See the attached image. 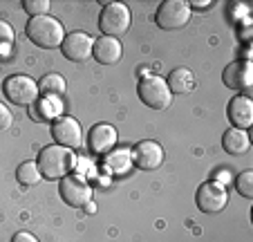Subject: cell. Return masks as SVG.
<instances>
[{
  "label": "cell",
  "mask_w": 253,
  "mask_h": 242,
  "mask_svg": "<svg viewBox=\"0 0 253 242\" xmlns=\"http://www.w3.org/2000/svg\"><path fill=\"white\" fill-rule=\"evenodd\" d=\"M36 164H39L43 177H47V180H63L65 175H70L74 171V150H70L65 146H58V144H52V146H45L39 152V161Z\"/></svg>",
  "instance_id": "1"
},
{
  "label": "cell",
  "mask_w": 253,
  "mask_h": 242,
  "mask_svg": "<svg viewBox=\"0 0 253 242\" xmlns=\"http://www.w3.org/2000/svg\"><path fill=\"white\" fill-rule=\"evenodd\" d=\"M27 32L29 41L45 49H54V48H61L63 41H65V29L63 25L58 23L54 16H34L32 20L27 23L25 27Z\"/></svg>",
  "instance_id": "2"
},
{
  "label": "cell",
  "mask_w": 253,
  "mask_h": 242,
  "mask_svg": "<svg viewBox=\"0 0 253 242\" xmlns=\"http://www.w3.org/2000/svg\"><path fill=\"white\" fill-rule=\"evenodd\" d=\"M2 95L14 105H34L39 101V83L27 74H11L2 81Z\"/></svg>",
  "instance_id": "3"
},
{
  "label": "cell",
  "mask_w": 253,
  "mask_h": 242,
  "mask_svg": "<svg viewBox=\"0 0 253 242\" xmlns=\"http://www.w3.org/2000/svg\"><path fill=\"white\" fill-rule=\"evenodd\" d=\"M130 9L124 2H105L99 16V29L103 36L119 38L130 29Z\"/></svg>",
  "instance_id": "4"
},
{
  "label": "cell",
  "mask_w": 253,
  "mask_h": 242,
  "mask_svg": "<svg viewBox=\"0 0 253 242\" xmlns=\"http://www.w3.org/2000/svg\"><path fill=\"white\" fill-rule=\"evenodd\" d=\"M137 95L153 110H166L172 103V92L162 76H143L137 86Z\"/></svg>",
  "instance_id": "5"
},
{
  "label": "cell",
  "mask_w": 253,
  "mask_h": 242,
  "mask_svg": "<svg viewBox=\"0 0 253 242\" xmlns=\"http://www.w3.org/2000/svg\"><path fill=\"white\" fill-rule=\"evenodd\" d=\"M155 20L162 29H182L191 20V5L184 0H166L159 5Z\"/></svg>",
  "instance_id": "6"
},
{
  "label": "cell",
  "mask_w": 253,
  "mask_h": 242,
  "mask_svg": "<svg viewBox=\"0 0 253 242\" xmlns=\"http://www.w3.org/2000/svg\"><path fill=\"white\" fill-rule=\"evenodd\" d=\"M195 202L200 206V211H204V213H220L226 206V202H229V193H226L224 184L211 180V182H204L197 189Z\"/></svg>",
  "instance_id": "7"
},
{
  "label": "cell",
  "mask_w": 253,
  "mask_h": 242,
  "mask_svg": "<svg viewBox=\"0 0 253 242\" xmlns=\"http://www.w3.org/2000/svg\"><path fill=\"white\" fill-rule=\"evenodd\" d=\"M61 197L70 206H85L92 202V186L81 175H65L61 180Z\"/></svg>",
  "instance_id": "8"
},
{
  "label": "cell",
  "mask_w": 253,
  "mask_h": 242,
  "mask_svg": "<svg viewBox=\"0 0 253 242\" xmlns=\"http://www.w3.org/2000/svg\"><path fill=\"white\" fill-rule=\"evenodd\" d=\"M52 137L58 146H65L70 150L79 148L83 144V130H81V124H79L74 117H58L56 121L52 124Z\"/></svg>",
  "instance_id": "9"
},
{
  "label": "cell",
  "mask_w": 253,
  "mask_h": 242,
  "mask_svg": "<svg viewBox=\"0 0 253 242\" xmlns=\"http://www.w3.org/2000/svg\"><path fill=\"white\" fill-rule=\"evenodd\" d=\"M92 48H94V41H92L90 34L85 32H72L65 36L63 41L61 49H63V56L70 58L74 63H83L92 56Z\"/></svg>",
  "instance_id": "10"
},
{
  "label": "cell",
  "mask_w": 253,
  "mask_h": 242,
  "mask_svg": "<svg viewBox=\"0 0 253 242\" xmlns=\"http://www.w3.org/2000/svg\"><path fill=\"white\" fill-rule=\"evenodd\" d=\"M132 159L141 171H157L164 164V148L153 139H143L132 148Z\"/></svg>",
  "instance_id": "11"
},
{
  "label": "cell",
  "mask_w": 253,
  "mask_h": 242,
  "mask_svg": "<svg viewBox=\"0 0 253 242\" xmlns=\"http://www.w3.org/2000/svg\"><path fill=\"white\" fill-rule=\"evenodd\" d=\"M119 135H117L115 126L110 124H96L92 126L90 135H87V148L94 155H108L110 150H115Z\"/></svg>",
  "instance_id": "12"
},
{
  "label": "cell",
  "mask_w": 253,
  "mask_h": 242,
  "mask_svg": "<svg viewBox=\"0 0 253 242\" xmlns=\"http://www.w3.org/2000/svg\"><path fill=\"white\" fill-rule=\"evenodd\" d=\"M222 81H224V86H226V88H231V90L249 92V90H251V83H253L251 63H249V61H235V63H229V65L224 67Z\"/></svg>",
  "instance_id": "13"
},
{
  "label": "cell",
  "mask_w": 253,
  "mask_h": 242,
  "mask_svg": "<svg viewBox=\"0 0 253 242\" xmlns=\"http://www.w3.org/2000/svg\"><path fill=\"white\" fill-rule=\"evenodd\" d=\"M226 117L233 124V128L247 130L253 124V101L249 95H238L231 99L229 108H226Z\"/></svg>",
  "instance_id": "14"
},
{
  "label": "cell",
  "mask_w": 253,
  "mask_h": 242,
  "mask_svg": "<svg viewBox=\"0 0 253 242\" xmlns=\"http://www.w3.org/2000/svg\"><path fill=\"white\" fill-rule=\"evenodd\" d=\"M121 54H124V48H121L119 38H112V36L96 38L94 48H92V56L99 63H103V65H115V63H119Z\"/></svg>",
  "instance_id": "15"
},
{
  "label": "cell",
  "mask_w": 253,
  "mask_h": 242,
  "mask_svg": "<svg viewBox=\"0 0 253 242\" xmlns=\"http://www.w3.org/2000/svg\"><path fill=\"white\" fill-rule=\"evenodd\" d=\"M132 164L134 159L130 148H117V150H110L108 155H103V166L112 175H126L132 168Z\"/></svg>",
  "instance_id": "16"
},
{
  "label": "cell",
  "mask_w": 253,
  "mask_h": 242,
  "mask_svg": "<svg viewBox=\"0 0 253 242\" xmlns=\"http://www.w3.org/2000/svg\"><path fill=\"white\" fill-rule=\"evenodd\" d=\"M166 86L172 95H186L195 88V76L188 67H175V70L168 74Z\"/></svg>",
  "instance_id": "17"
},
{
  "label": "cell",
  "mask_w": 253,
  "mask_h": 242,
  "mask_svg": "<svg viewBox=\"0 0 253 242\" xmlns=\"http://www.w3.org/2000/svg\"><path fill=\"white\" fill-rule=\"evenodd\" d=\"M222 148H224L229 155H244V152L251 148L249 133H247V130H240V128L226 130L224 137H222Z\"/></svg>",
  "instance_id": "18"
},
{
  "label": "cell",
  "mask_w": 253,
  "mask_h": 242,
  "mask_svg": "<svg viewBox=\"0 0 253 242\" xmlns=\"http://www.w3.org/2000/svg\"><path fill=\"white\" fill-rule=\"evenodd\" d=\"M65 90L67 86L61 74H45L39 83V92L43 97H47V99H58V97L65 95Z\"/></svg>",
  "instance_id": "19"
},
{
  "label": "cell",
  "mask_w": 253,
  "mask_h": 242,
  "mask_svg": "<svg viewBox=\"0 0 253 242\" xmlns=\"http://www.w3.org/2000/svg\"><path fill=\"white\" fill-rule=\"evenodd\" d=\"M41 168L36 161H23L18 168H16V180L23 186H34L41 182Z\"/></svg>",
  "instance_id": "20"
},
{
  "label": "cell",
  "mask_w": 253,
  "mask_h": 242,
  "mask_svg": "<svg viewBox=\"0 0 253 242\" xmlns=\"http://www.w3.org/2000/svg\"><path fill=\"white\" fill-rule=\"evenodd\" d=\"M61 110V103L56 99H41L39 103L32 105V117L39 121V119H54Z\"/></svg>",
  "instance_id": "21"
},
{
  "label": "cell",
  "mask_w": 253,
  "mask_h": 242,
  "mask_svg": "<svg viewBox=\"0 0 253 242\" xmlns=\"http://www.w3.org/2000/svg\"><path fill=\"white\" fill-rule=\"evenodd\" d=\"M235 191L247 199L253 197V171H242L235 177Z\"/></svg>",
  "instance_id": "22"
},
{
  "label": "cell",
  "mask_w": 253,
  "mask_h": 242,
  "mask_svg": "<svg viewBox=\"0 0 253 242\" xmlns=\"http://www.w3.org/2000/svg\"><path fill=\"white\" fill-rule=\"evenodd\" d=\"M14 45V27L7 20H0V54H7Z\"/></svg>",
  "instance_id": "23"
},
{
  "label": "cell",
  "mask_w": 253,
  "mask_h": 242,
  "mask_svg": "<svg viewBox=\"0 0 253 242\" xmlns=\"http://www.w3.org/2000/svg\"><path fill=\"white\" fill-rule=\"evenodd\" d=\"M23 9L34 16H45L49 9V0H23Z\"/></svg>",
  "instance_id": "24"
},
{
  "label": "cell",
  "mask_w": 253,
  "mask_h": 242,
  "mask_svg": "<svg viewBox=\"0 0 253 242\" xmlns=\"http://www.w3.org/2000/svg\"><path fill=\"white\" fill-rule=\"evenodd\" d=\"M11 121H14V117H11L9 108L5 103H0V130H7L11 126Z\"/></svg>",
  "instance_id": "25"
},
{
  "label": "cell",
  "mask_w": 253,
  "mask_h": 242,
  "mask_svg": "<svg viewBox=\"0 0 253 242\" xmlns=\"http://www.w3.org/2000/svg\"><path fill=\"white\" fill-rule=\"evenodd\" d=\"M11 242H39V240H36V236H32L29 231H18L14 238H11Z\"/></svg>",
  "instance_id": "26"
},
{
  "label": "cell",
  "mask_w": 253,
  "mask_h": 242,
  "mask_svg": "<svg viewBox=\"0 0 253 242\" xmlns=\"http://www.w3.org/2000/svg\"><path fill=\"white\" fill-rule=\"evenodd\" d=\"M188 5H191V7H209L211 0H202V2H200V0H195V2H188Z\"/></svg>",
  "instance_id": "27"
}]
</instances>
